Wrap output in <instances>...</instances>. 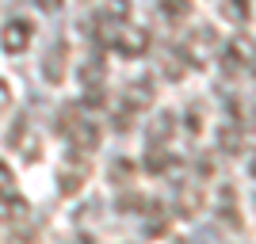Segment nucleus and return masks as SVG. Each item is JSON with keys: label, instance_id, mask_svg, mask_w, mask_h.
<instances>
[{"label": "nucleus", "instance_id": "f257e3e1", "mask_svg": "<svg viewBox=\"0 0 256 244\" xmlns=\"http://www.w3.org/2000/svg\"><path fill=\"white\" fill-rule=\"evenodd\" d=\"M62 134L69 141V153H80V157L96 153V145H100V126L88 115H80V111L73 115V107L62 111Z\"/></svg>", "mask_w": 256, "mask_h": 244}, {"label": "nucleus", "instance_id": "f03ea898", "mask_svg": "<svg viewBox=\"0 0 256 244\" xmlns=\"http://www.w3.org/2000/svg\"><path fill=\"white\" fill-rule=\"evenodd\" d=\"M214 50H218V34H214V27H206V23H203V27H195V31H188V38L180 42V57L192 65V69H195V65L203 69V65L210 61Z\"/></svg>", "mask_w": 256, "mask_h": 244}, {"label": "nucleus", "instance_id": "7ed1b4c3", "mask_svg": "<svg viewBox=\"0 0 256 244\" xmlns=\"http://www.w3.org/2000/svg\"><path fill=\"white\" fill-rule=\"evenodd\" d=\"M130 19V0H104V4H100V11H96V38L100 42H107L111 46V38H115V31L118 27H122V23Z\"/></svg>", "mask_w": 256, "mask_h": 244}, {"label": "nucleus", "instance_id": "20e7f679", "mask_svg": "<svg viewBox=\"0 0 256 244\" xmlns=\"http://www.w3.org/2000/svg\"><path fill=\"white\" fill-rule=\"evenodd\" d=\"M31 38H34V23L27 19V15H12V19L0 27V50L8 53V57L23 53L31 46Z\"/></svg>", "mask_w": 256, "mask_h": 244}, {"label": "nucleus", "instance_id": "39448f33", "mask_svg": "<svg viewBox=\"0 0 256 244\" xmlns=\"http://www.w3.org/2000/svg\"><path fill=\"white\" fill-rule=\"evenodd\" d=\"M252 57H256V46L248 42L245 34H234V38L222 46V73H226V76L245 73L248 65H252Z\"/></svg>", "mask_w": 256, "mask_h": 244}, {"label": "nucleus", "instance_id": "423d86ee", "mask_svg": "<svg viewBox=\"0 0 256 244\" xmlns=\"http://www.w3.org/2000/svg\"><path fill=\"white\" fill-rule=\"evenodd\" d=\"M150 31L146 27H130V23H122L115 31V38H111V50L122 53V57H142V53L150 50Z\"/></svg>", "mask_w": 256, "mask_h": 244}, {"label": "nucleus", "instance_id": "0eeeda50", "mask_svg": "<svg viewBox=\"0 0 256 244\" xmlns=\"http://www.w3.org/2000/svg\"><path fill=\"white\" fill-rule=\"evenodd\" d=\"M176 122L180 118L172 115V111H157L146 122V149H168V141L176 138Z\"/></svg>", "mask_w": 256, "mask_h": 244}, {"label": "nucleus", "instance_id": "6e6552de", "mask_svg": "<svg viewBox=\"0 0 256 244\" xmlns=\"http://www.w3.org/2000/svg\"><path fill=\"white\" fill-rule=\"evenodd\" d=\"M65 57H69L65 38H54L50 50L42 53V76H46V84H62V80H65Z\"/></svg>", "mask_w": 256, "mask_h": 244}, {"label": "nucleus", "instance_id": "1a4fd4ad", "mask_svg": "<svg viewBox=\"0 0 256 244\" xmlns=\"http://www.w3.org/2000/svg\"><path fill=\"white\" fill-rule=\"evenodd\" d=\"M104 76H107V61L100 57V53H88V57L76 61V80H80L84 88H100Z\"/></svg>", "mask_w": 256, "mask_h": 244}, {"label": "nucleus", "instance_id": "9d476101", "mask_svg": "<svg viewBox=\"0 0 256 244\" xmlns=\"http://www.w3.org/2000/svg\"><path fill=\"white\" fill-rule=\"evenodd\" d=\"M199 202H203L199 183H180V191H176V210H180V214H195Z\"/></svg>", "mask_w": 256, "mask_h": 244}, {"label": "nucleus", "instance_id": "9b49d317", "mask_svg": "<svg viewBox=\"0 0 256 244\" xmlns=\"http://www.w3.org/2000/svg\"><path fill=\"white\" fill-rule=\"evenodd\" d=\"M222 15L234 23V27H245L248 15H252V0H226V4H222Z\"/></svg>", "mask_w": 256, "mask_h": 244}, {"label": "nucleus", "instance_id": "f8f14e48", "mask_svg": "<svg viewBox=\"0 0 256 244\" xmlns=\"http://www.w3.org/2000/svg\"><path fill=\"white\" fill-rule=\"evenodd\" d=\"M0 202L4 206H23L20 195H16V176H12V168L0 160Z\"/></svg>", "mask_w": 256, "mask_h": 244}, {"label": "nucleus", "instance_id": "ddd939ff", "mask_svg": "<svg viewBox=\"0 0 256 244\" xmlns=\"http://www.w3.org/2000/svg\"><path fill=\"white\" fill-rule=\"evenodd\" d=\"M157 8H160V15H164L168 23H184L188 15H192V0H160Z\"/></svg>", "mask_w": 256, "mask_h": 244}, {"label": "nucleus", "instance_id": "4468645a", "mask_svg": "<svg viewBox=\"0 0 256 244\" xmlns=\"http://www.w3.org/2000/svg\"><path fill=\"white\" fill-rule=\"evenodd\" d=\"M172 164H176V157H172L168 149H150V153H146V172H153V176L168 172Z\"/></svg>", "mask_w": 256, "mask_h": 244}, {"label": "nucleus", "instance_id": "2eb2a0df", "mask_svg": "<svg viewBox=\"0 0 256 244\" xmlns=\"http://www.w3.org/2000/svg\"><path fill=\"white\" fill-rule=\"evenodd\" d=\"M218 145H222V153H241V126L237 122H226L222 126V134H218Z\"/></svg>", "mask_w": 256, "mask_h": 244}, {"label": "nucleus", "instance_id": "dca6fc26", "mask_svg": "<svg viewBox=\"0 0 256 244\" xmlns=\"http://www.w3.org/2000/svg\"><path fill=\"white\" fill-rule=\"evenodd\" d=\"M58 183H62V195H76L80 191V183H84V164H80V168H62L58 172Z\"/></svg>", "mask_w": 256, "mask_h": 244}, {"label": "nucleus", "instance_id": "f3484780", "mask_svg": "<svg viewBox=\"0 0 256 244\" xmlns=\"http://www.w3.org/2000/svg\"><path fill=\"white\" fill-rule=\"evenodd\" d=\"M222 222L230 225V229H241V218H237V195H234V187H226V191H222Z\"/></svg>", "mask_w": 256, "mask_h": 244}, {"label": "nucleus", "instance_id": "a211bd4d", "mask_svg": "<svg viewBox=\"0 0 256 244\" xmlns=\"http://www.w3.org/2000/svg\"><path fill=\"white\" fill-rule=\"evenodd\" d=\"M84 107H107L104 84H100V88H84Z\"/></svg>", "mask_w": 256, "mask_h": 244}, {"label": "nucleus", "instance_id": "6ab92c4d", "mask_svg": "<svg viewBox=\"0 0 256 244\" xmlns=\"http://www.w3.org/2000/svg\"><path fill=\"white\" fill-rule=\"evenodd\" d=\"M188 130H192V134L203 130V111H199V107H188Z\"/></svg>", "mask_w": 256, "mask_h": 244}, {"label": "nucleus", "instance_id": "aec40b11", "mask_svg": "<svg viewBox=\"0 0 256 244\" xmlns=\"http://www.w3.org/2000/svg\"><path fill=\"white\" fill-rule=\"evenodd\" d=\"M34 4H38V8H42L46 15H54V11H62V4H65V0H34Z\"/></svg>", "mask_w": 256, "mask_h": 244}, {"label": "nucleus", "instance_id": "412c9836", "mask_svg": "<svg viewBox=\"0 0 256 244\" xmlns=\"http://www.w3.org/2000/svg\"><path fill=\"white\" fill-rule=\"evenodd\" d=\"M73 244H92V237H73Z\"/></svg>", "mask_w": 256, "mask_h": 244}, {"label": "nucleus", "instance_id": "4be33fe9", "mask_svg": "<svg viewBox=\"0 0 256 244\" xmlns=\"http://www.w3.org/2000/svg\"><path fill=\"white\" fill-rule=\"evenodd\" d=\"M248 172H252V176H256V157H252V160H248Z\"/></svg>", "mask_w": 256, "mask_h": 244}, {"label": "nucleus", "instance_id": "5701e85b", "mask_svg": "<svg viewBox=\"0 0 256 244\" xmlns=\"http://www.w3.org/2000/svg\"><path fill=\"white\" fill-rule=\"evenodd\" d=\"M248 73H252V76H256V57H252V65H248Z\"/></svg>", "mask_w": 256, "mask_h": 244}, {"label": "nucleus", "instance_id": "b1692460", "mask_svg": "<svg viewBox=\"0 0 256 244\" xmlns=\"http://www.w3.org/2000/svg\"><path fill=\"white\" fill-rule=\"evenodd\" d=\"M176 244H184V241H176Z\"/></svg>", "mask_w": 256, "mask_h": 244}]
</instances>
